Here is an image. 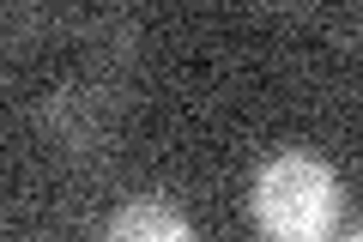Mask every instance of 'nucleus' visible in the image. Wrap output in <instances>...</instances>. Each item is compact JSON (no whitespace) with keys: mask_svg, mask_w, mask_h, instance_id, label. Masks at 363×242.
Wrapping results in <instances>:
<instances>
[{"mask_svg":"<svg viewBox=\"0 0 363 242\" xmlns=\"http://www.w3.org/2000/svg\"><path fill=\"white\" fill-rule=\"evenodd\" d=\"M255 224L267 242H327L339 224V182L321 158L285 152L255 176Z\"/></svg>","mask_w":363,"mask_h":242,"instance_id":"nucleus-1","label":"nucleus"},{"mask_svg":"<svg viewBox=\"0 0 363 242\" xmlns=\"http://www.w3.org/2000/svg\"><path fill=\"white\" fill-rule=\"evenodd\" d=\"M104 242H194V230H188V218L169 200H133L109 218Z\"/></svg>","mask_w":363,"mask_h":242,"instance_id":"nucleus-2","label":"nucleus"},{"mask_svg":"<svg viewBox=\"0 0 363 242\" xmlns=\"http://www.w3.org/2000/svg\"><path fill=\"white\" fill-rule=\"evenodd\" d=\"M357 242H363V230H357Z\"/></svg>","mask_w":363,"mask_h":242,"instance_id":"nucleus-3","label":"nucleus"}]
</instances>
